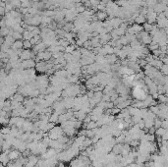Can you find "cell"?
I'll use <instances>...</instances> for the list:
<instances>
[{
    "mask_svg": "<svg viewBox=\"0 0 168 167\" xmlns=\"http://www.w3.org/2000/svg\"><path fill=\"white\" fill-rule=\"evenodd\" d=\"M98 38L101 44H106L111 40V35H110V33L101 34V35H98Z\"/></svg>",
    "mask_w": 168,
    "mask_h": 167,
    "instance_id": "cell-14",
    "label": "cell"
},
{
    "mask_svg": "<svg viewBox=\"0 0 168 167\" xmlns=\"http://www.w3.org/2000/svg\"><path fill=\"white\" fill-rule=\"evenodd\" d=\"M94 15L96 17L97 21H100V22L106 20V18H107V14L105 13V11H97Z\"/></svg>",
    "mask_w": 168,
    "mask_h": 167,
    "instance_id": "cell-20",
    "label": "cell"
},
{
    "mask_svg": "<svg viewBox=\"0 0 168 167\" xmlns=\"http://www.w3.org/2000/svg\"><path fill=\"white\" fill-rule=\"evenodd\" d=\"M122 147H123L122 143H116V145H114V147H112V149H111L112 153H113V155H120L121 151H122Z\"/></svg>",
    "mask_w": 168,
    "mask_h": 167,
    "instance_id": "cell-21",
    "label": "cell"
},
{
    "mask_svg": "<svg viewBox=\"0 0 168 167\" xmlns=\"http://www.w3.org/2000/svg\"><path fill=\"white\" fill-rule=\"evenodd\" d=\"M35 59H28V60H23L21 61V69H32L35 68Z\"/></svg>",
    "mask_w": 168,
    "mask_h": 167,
    "instance_id": "cell-9",
    "label": "cell"
},
{
    "mask_svg": "<svg viewBox=\"0 0 168 167\" xmlns=\"http://www.w3.org/2000/svg\"><path fill=\"white\" fill-rule=\"evenodd\" d=\"M83 125H84L85 129H87V130H93V129L97 128V124H96V122H94V121H90L89 123L83 124Z\"/></svg>",
    "mask_w": 168,
    "mask_h": 167,
    "instance_id": "cell-24",
    "label": "cell"
},
{
    "mask_svg": "<svg viewBox=\"0 0 168 167\" xmlns=\"http://www.w3.org/2000/svg\"><path fill=\"white\" fill-rule=\"evenodd\" d=\"M33 45L31 44L30 40H23V49H31Z\"/></svg>",
    "mask_w": 168,
    "mask_h": 167,
    "instance_id": "cell-40",
    "label": "cell"
},
{
    "mask_svg": "<svg viewBox=\"0 0 168 167\" xmlns=\"http://www.w3.org/2000/svg\"><path fill=\"white\" fill-rule=\"evenodd\" d=\"M39 158L37 157V155H28L27 157V162L25 164V167H35L37 165V161H39Z\"/></svg>",
    "mask_w": 168,
    "mask_h": 167,
    "instance_id": "cell-8",
    "label": "cell"
},
{
    "mask_svg": "<svg viewBox=\"0 0 168 167\" xmlns=\"http://www.w3.org/2000/svg\"><path fill=\"white\" fill-rule=\"evenodd\" d=\"M63 135H64V133H63L61 126H54L52 129H50L47 132V136L50 140H57V139L60 138Z\"/></svg>",
    "mask_w": 168,
    "mask_h": 167,
    "instance_id": "cell-2",
    "label": "cell"
},
{
    "mask_svg": "<svg viewBox=\"0 0 168 167\" xmlns=\"http://www.w3.org/2000/svg\"><path fill=\"white\" fill-rule=\"evenodd\" d=\"M74 101H75V97H63L62 102L66 110H67V109L73 108Z\"/></svg>",
    "mask_w": 168,
    "mask_h": 167,
    "instance_id": "cell-11",
    "label": "cell"
},
{
    "mask_svg": "<svg viewBox=\"0 0 168 167\" xmlns=\"http://www.w3.org/2000/svg\"><path fill=\"white\" fill-rule=\"evenodd\" d=\"M1 147V149H2V151H5V153H8V151L11 149V147H12V145L10 143H8L7 141H4L3 143H2V145H0Z\"/></svg>",
    "mask_w": 168,
    "mask_h": 167,
    "instance_id": "cell-25",
    "label": "cell"
},
{
    "mask_svg": "<svg viewBox=\"0 0 168 167\" xmlns=\"http://www.w3.org/2000/svg\"><path fill=\"white\" fill-rule=\"evenodd\" d=\"M156 23H157L156 26H157V28H158V29H167L168 20H167V17H165L163 13L157 14Z\"/></svg>",
    "mask_w": 168,
    "mask_h": 167,
    "instance_id": "cell-5",
    "label": "cell"
},
{
    "mask_svg": "<svg viewBox=\"0 0 168 167\" xmlns=\"http://www.w3.org/2000/svg\"><path fill=\"white\" fill-rule=\"evenodd\" d=\"M10 98H11V100H14V101L21 102V103H23V101H24V99H25V96L22 95L21 93H16L15 95H12Z\"/></svg>",
    "mask_w": 168,
    "mask_h": 167,
    "instance_id": "cell-19",
    "label": "cell"
},
{
    "mask_svg": "<svg viewBox=\"0 0 168 167\" xmlns=\"http://www.w3.org/2000/svg\"><path fill=\"white\" fill-rule=\"evenodd\" d=\"M3 27H6V23H5V19L2 18L0 19V28H3Z\"/></svg>",
    "mask_w": 168,
    "mask_h": 167,
    "instance_id": "cell-44",
    "label": "cell"
},
{
    "mask_svg": "<svg viewBox=\"0 0 168 167\" xmlns=\"http://www.w3.org/2000/svg\"><path fill=\"white\" fill-rule=\"evenodd\" d=\"M2 153V149H1V147H0V153Z\"/></svg>",
    "mask_w": 168,
    "mask_h": 167,
    "instance_id": "cell-51",
    "label": "cell"
},
{
    "mask_svg": "<svg viewBox=\"0 0 168 167\" xmlns=\"http://www.w3.org/2000/svg\"><path fill=\"white\" fill-rule=\"evenodd\" d=\"M35 53L31 49H22L20 55H19V59L21 61L23 60H28V59H35Z\"/></svg>",
    "mask_w": 168,
    "mask_h": 167,
    "instance_id": "cell-6",
    "label": "cell"
},
{
    "mask_svg": "<svg viewBox=\"0 0 168 167\" xmlns=\"http://www.w3.org/2000/svg\"><path fill=\"white\" fill-rule=\"evenodd\" d=\"M156 19H157V13H155L154 11V9L152 8H148V12L146 14V21L150 24H152L156 22Z\"/></svg>",
    "mask_w": 168,
    "mask_h": 167,
    "instance_id": "cell-7",
    "label": "cell"
},
{
    "mask_svg": "<svg viewBox=\"0 0 168 167\" xmlns=\"http://www.w3.org/2000/svg\"><path fill=\"white\" fill-rule=\"evenodd\" d=\"M160 72L162 75H164V76H167V74H168V64H162V65L160 66Z\"/></svg>",
    "mask_w": 168,
    "mask_h": 167,
    "instance_id": "cell-33",
    "label": "cell"
},
{
    "mask_svg": "<svg viewBox=\"0 0 168 167\" xmlns=\"http://www.w3.org/2000/svg\"><path fill=\"white\" fill-rule=\"evenodd\" d=\"M33 52L37 54V53H39V52H41V51H44V50H46V45L43 43V42L40 40L39 42H37V44H35V45L33 46Z\"/></svg>",
    "mask_w": 168,
    "mask_h": 167,
    "instance_id": "cell-13",
    "label": "cell"
},
{
    "mask_svg": "<svg viewBox=\"0 0 168 167\" xmlns=\"http://www.w3.org/2000/svg\"><path fill=\"white\" fill-rule=\"evenodd\" d=\"M157 99H158V101L160 103H167V100H168L167 95H158Z\"/></svg>",
    "mask_w": 168,
    "mask_h": 167,
    "instance_id": "cell-36",
    "label": "cell"
},
{
    "mask_svg": "<svg viewBox=\"0 0 168 167\" xmlns=\"http://www.w3.org/2000/svg\"><path fill=\"white\" fill-rule=\"evenodd\" d=\"M4 101H5V100H2V99H0V110H2V109H3V106H4Z\"/></svg>",
    "mask_w": 168,
    "mask_h": 167,
    "instance_id": "cell-47",
    "label": "cell"
},
{
    "mask_svg": "<svg viewBox=\"0 0 168 167\" xmlns=\"http://www.w3.org/2000/svg\"><path fill=\"white\" fill-rule=\"evenodd\" d=\"M158 44L157 43H155V42H150V44H148V50L150 51H152V50H155V49H158Z\"/></svg>",
    "mask_w": 168,
    "mask_h": 167,
    "instance_id": "cell-39",
    "label": "cell"
},
{
    "mask_svg": "<svg viewBox=\"0 0 168 167\" xmlns=\"http://www.w3.org/2000/svg\"><path fill=\"white\" fill-rule=\"evenodd\" d=\"M11 47L13 49H15V50H21V49H23V40L22 39L15 40Z\"/></svg>",
    "mask_w": 168,
    "mask_h": 167,
    "instance_id": "cell-22",
    "label": "cell"
},
{
    "mask_svg": "<svg viewBox=\"0 0 168 167\" xmlns=\"http://www.w3.org/2000/svg\"><path fill=\"white\" fill-rule=\"evenodd\" d=\"M0 133H1L2 135L10 134V127H3L2 129H0Z\"/></svg>",
    "mask_w": 168,
    "mask_h": 167,
    "instance_id": "cell-42",
    "label": "cell"
},
{
    "mask_svg": "<svg viewBox=\"0 0 168 167\" xmlns=\"http://www.w3.org/2000/svg\"><path fill=\"white\" fill-rule=\"evenodd\" d=\"M167 131V129H163V128H158V129H155L154 131V136L157 137V138H161L162 137V135L164 134L165 132Z\"/></svg>",
    "mask_w": 168,
    "mask_h": 167,
    "instance_id": "cell-29",
    "label": "cell"
},
{
    "mask_svg": "<svg viewBox=\"0 0 168 167\" xmlns=\"http://www.w3.org/2000/svg\"><path fill=\"white\" fill-rule=\"evenodd\" d=\"M57 167H66V166H65V165H64V164H63V163H60V164H59V165L57 166Z\"/></svg>",
    "mask_w": 168,
    "mask_h": 167,
    "instance_id": "cell-49",
    "label": "cell"
},
{
    "mask_svg": "<svg viewBox=\"0 0 168 167\" xmlns=\"http://www.w3.org/2000/svg\"><path fill=\"white\" fill-rule=\"evenodd\" d=\"M76 47H77V46H76L75 44H69V45L65 47L64 52L65 53H71V54H72V53H73V51L76 49Z\"/></svg>",
    "mask_w": 168,
    "mask_h": 167,
    "instance_id": "cell-34",
    "label": "cell"
},
{
    "mask_svg": "<svg viewBox=\"0 0 168 167\" xmlns=\"http://www.w3.org/2000/svg\"><path fill=\"white\" fill-rule=\"evenodd\" d=\"M105 59H106V63H108L109 65H112V64L116 63L117 60H118V57L115 54H108L105 55Z\"/></svg>",
    "mask_w": 168,
    "mask_h": 167,
    "instance_id": "cell-17",
    "label": "cell"
},
{
    "mask_svg": "<svg viewBox=\"0 0 168 167\" xmlns=\"http://www.w3.org/2000/svg\"><path fill=\"white\" fill-rule=\"evenodd\" d=\"M10 36H13V38H14L15 40H20V39H22V40H23L22 34L17 33V32H14L13 30H12V33H11V35H10Z\"/></svg>",
    "mask_w": 168,
    "mask_h": 167,
    "instance_id": "cell-35",
    "label": "cell"
},
{
    "mask_svg": "<svg viewBox=\"0 0 168 167\" xmlns=\"http://www.w3.org/2000/svg\"><path fill=\"white\" fill-rule=\"evenodd\" d=\"M167 120H162L161 121V128H163V129H167Z\"/></svg>",
    "mask_w": 168,
    "mask_h": 167,
    "instance_id": "cell-43",
    "label": "cell"
},
{
    "mask_svg": "<svg viewBox=\"0 0 168 167\" xmlns=\"http://www.w3.org/2000/svg\"><path fill=\"white\" fill-rule=\"evenodd\" d=\"M87 116V113L83 112L82 110H78V111H74V117L76 119L79 120V121H84V119L86 118Z\"/></svg>",
    "mask_w": 168,
    "mask_h": 167,
    "instance_id": "cell-18",
    "label": "cell"
},
{
    "mask_svg": "<svg viewBox=\"0 0 168 167\" xmlns=\"http://www.w3.org/2000/svg\"><path fill=\"white\" fill-rule=\"evenodd\" d=\"M131 95L134 99L144 100L146 98V96L148 95V87H146V85H144V87H133Z\"/></svg>",
    "mask_w": 168,
    "mask_h": 167,
    "instance_id": "cell-1",
    "label": "cell"
},
{
    "mask_svg": "<svg viewBox=\"0 0 168 167\" xmlns=\"http://www.w3.org/2000/svg\"><path fill=\"white\" fill-rule=\"evenodd\" d=\"M33 121H31V120H26L25 119L24 123H23L22 127H21V130H22L23 132H33Z\"/></svg>",
    "mask_w": 168,
    "mask_h": 167,
    "instance_id": "cell-10",
    "label": "cell"
},
{
    "mask_svg": "<svg viewBox=\"0 0 168 167\" xmlns=\"http://www.w3.org/2000/svg\"><path fill=\"white\" fill-rule=\"evenodd\" d=\"M4 15H5V10H4V7L0 6V18H1L2 16H4Z\"/></svg>",
    "mask_w": 168,
    "mask_h": 167,
    "instance_id": "cell-45",
    "label": "cell"
},
{
    "mask_svg": "<svg viewBox=\"0 0 168 167\" xmlns=\"http://www.w3.org/2000/svg\"><path fill=\"white\" fill-rule=\"evenodd\" d=\"M14 41H15V39L13 38V36H10V35H8L7 36L4 37V43H6L9 46H12V44L14 43Z\"/></svg>",
    "mask_w": 168,
    "mask_h": 167,
    "instance_id": "cell-27",
    "label": "cell"
},
{
    "mask_svg": "<svg viewBox=\"0 0 168 167\" xmlns=\"http://www.w3.org/2000/svg\"><path fill=\"white\" fill-rule=\"evenodd\" d=\"M119 41H120V43H121V45H122V46L129 45V40H128V38L126 37V36H125V35L119 37Z\"/></svg>",
    "mask_w": 168,
    "mask_h": 167,
    "instance_id": "cell-32",
    "label": "cell"
},
{
    "mask_svg": "<svg viewBox=\"0 0 168 167\" xmlns=\"http://www.w3.org/2000/svg\"><path fill=\"white\" fill-rule=\"evenodd\" d=\"M10 30L9 28L7 27H3V28H0V36L1 37H5L10 34Z\"/></svg>",
    "mask_w": 168,
    "mask_h": 167,
    "instance_id": "cell-26",
    "label": "cell"
},
{
    "mask_svg": "<svg viewBox=\"0 0 168 167\" xmlns=\"http://www.w3.org/2000/svg\"><path fill=\"white\" fill-rule=\"evenodd\" d=\"M134 22L136 23V24H138V25H142V24H144V23H146V16H144V15H141V14H139L137 17L135 18V20H134Z\"/></svg>",
    "mask_w": 168,
    "mask_h": 167,
    "instance_id": "cell-23",
    "label": "cell"
},
{
    "mask_svg": "<svg viewBox=\"0 0 168 167\" xmlns=\"http://www.w3.org/2000/svg\"><path fill=\"white\" fill-rule=\"evenodd\" d=\"M10 162V159L8 157V153H5V151H2L0 153V163H2L4 166L7 165Z\"/></svg>",
    "mask_w": 168,
    "mask_h": 167,
    "instance_id": "cell-16",
    "label": "cell"
},
{
    "mask_svg": "<svg viewBox=\"0 0 168 167\" xmlns=\"http://www.w3.org/2000/svg\"><path fill=\"white\" fill-rule=\"evenodd\" d=\"M9 122V118L6 116H1L0 117V125H6Z\"/></svg>",
    "mask_w": 168,
    "mask_h": 167,
    "instance_id": "cell-41",
    "label": "cell"
},
{
    "mask_svg": "<svg viewBox=\"0 0 168 167\" xmlns=\"http://www.w3.org/2000/svg\"><path fill=\"white\" fill-rule=\"evenodd\" d=\"M167 138H168V133L167 131L164 133V134L162 135V137H161V139H162L163 141H167Z\"/></svg>",
    "mask_w": 168,
    "mask_h": 167,
    "instance_id": "cell-46",
    "label": "cell"
},
{
    "mask_svg": "<svg viewBox=\"0 0 168 167\" xmlns=\"http://www.w3.org/2000/svg\"><path fill=\"white\" fill-rule=\"evenodd\" d=\"M152 27H154V25L150 24V23H148V22L142 24V30H144V32H146V33H150V32L152 30Z\"/></svg>",
    "mask_w": 168,
    "mask_h": 167,
    "instance_id": "cell-30",
    "label": "cell"
},
{
    "mask_svg": "<svg viewBox=\"0 0 168 167\" xmlns=\"http://www.w3.org/2000/svg\"><path fill=\"white\" fill-rule=\"evenodd\" d=\"M22 36H23V40H30L33 36V34H32V32H29V31H27V30H25L22 34Z\"/></svg>",
    "mask_w": 168,
    "mask_h": 167,
    "instance_id": "cell-28",
    "label": "cell"
},
{
    "mask_svg": "<svg viewBox=\"0 0 168 167\" xmlns=\"http://www.w3.org/2000/svg\"><path fill=\"white\" fill-rule=\"evenodd\" d=\"M161 121H162V120L157 118V117L154 119V129H158V128L161 127Z\"/></svg>",
    "mask_w": 168,
    "mask_h": 167,
    "instance_id": "cell-38",
    "label": "cell"
},
{
    "mask_svg": "<svg viewBox=\"0 0 168 167\" xmlns=\"http://www.w3.org/2000/svg\"><path fill=\"white\" fill-rule=\"evenodd\" d=\"M27 143L26 142L22 141L21 139H17L15 138L13 143H12V147H14L15 149L19 151L20 153H24V151H27Z\"/></svg>",
    "mask_w": 168,
    "mask_h": 167,
    "instance_id": "cell-4",
    "label": "cell"
},
{
    "mask_svg": "<svg viewBox=\"0 0 168 167\" xmlns=\"http://www.w3.org/2000/svg\"><path fill=\"white\" fill-rule=\"evenodd\" d=\"M33 2H37V1H41V0H32Z\"/></svg>",
    "mask_w": 168,
    "mask_h": 167,
    "instance_id": "cell-50",
    "label": "cell"
},
{
    "mask_svg": "<svg viewBox=\"0 0 168 167\" xmlns=\"http://www.w3.org/2000/svg\"><path fill=\"white\" fill-rule=\"evenodd\" d=\"M35 62L39 61H49L50 59L52 58V53L49 52V51L46 49L44 51H41V52H39L35 54Z\"/></svg>",
    "mask_w": 168,
    "mask_h": 167,
    "instance_id": "cell-3",
    "label": "cell"
},
{
    "mask_svg": "<svg viewBox=\"0 0 168 167\" xmlns=\"http://www.w3.org/2000/svg\"><path fill=\"white\" fill-rule=\"evenodd\" d=\"M3 42H4V37H1V36H0V45H1Z\"/></svg>",
    "mask_w": 168,
    "mask_h": 167,
    "instance_id": "cell-48",
    "label": "cell"
},
{
    "mask_svg": "<svg viewBox=\"0 0 168 167\" xmlns=\"http://www.w3.org/2000/svg\"><path fill=\"white\" fill-rule=\"evenodd\" d=\"M166 10H167V5H164V4L160 3V2H158L154 7V11L155 13H157V14L163 13L164 11H166Z\"/></svg>",
    "mask_w": 168,
    "mask_h": 167,
    "instance_id": "cell-15",
    "label": "cell"
},
{
    "mask_svg": "<svg viewBox=\"0 0 168 167\" xmlns=\"http://www.w3.org/2000/svg\"><path fill=\"white\" fill-rule=\"evenodd\" d=\"M20 156H21V153L15 149H10V151H8V157H9L10 161H15V160L18 159Z\"/></svg>",
    "mask_w": 168,
    "mask_h": 167,
    "instance_id": "cell-12",
    "label": "cell"
},
{
    "mask_svg": "<svg viewBox=\"0 0 168 167\" xmlns=\"http://www.w3.org/2000/svg\"><path fill=\"white\" fill-rule=\"evenodd\" d=\"M32 0H24L23 2H21V7L23 8H30L32 7Z\"/></svg>",
    "mask_w": 168,
    "mask_h": 167,
    "instance_id": "cell-37",
    "label": "cell"
},
{
    "mask_svg": "<svg viewBox=\"0 0 168 167\" xmlns=\"http://www.w3.org/2000/svg\"><path fill=\"white\" fill-rule=\"evenodd\" d=\"M102 47L104 48V50H105L106 55H108V54H114V53H113V47H112L111 45H109L108 43L104 44Z\"/></svg>",
    "mask_w": 168,
    "mask_h": 167,
    "instance_id": "cell-31",
    "label": "cell"
}]
</instances>
